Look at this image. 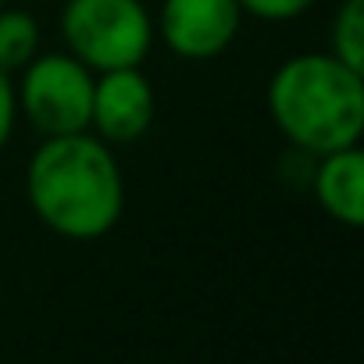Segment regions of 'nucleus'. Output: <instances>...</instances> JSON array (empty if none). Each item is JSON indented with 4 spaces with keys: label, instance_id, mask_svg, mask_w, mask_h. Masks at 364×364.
<instances>
[{
    "label": "nucleus",
    "instance_id": "1",
    "mask_svg": "<svg viewBox=\"0 0 364 364\" xmlns=\"http://www.w3.org/2000/svg\"><path fill=\"white\" fill-rule=\"evenodd\" d=\"M33 215L65 240H100L125 211V178L111 146L86 132L43 136L26 168Z\"/></svg>",
    "mask_w": 364,
    "mask_h": 364
},
{
    "label": "nucleus",
    "instance_id": "2",
    "mask_svg": "<svg viewBox=\"0 0 364 364\" xmlns=\"http://www.w3.org/2000/svg\"><path fill=\"white\" fill-rule=\"evenodd\" d=\"M364 72L336 54H296L268 82V114L275 129L304 154L321 157L360 143L364 132Z\"/></svg>",
    "mask_w": 364,
    "mask_h": 364
},
{
    "label": "nucleus",
    "instance_id": "3",
    "mask_svg": "<svg viewBox=\"0 0 364 364\" xmlns=\"http://www.w3.org/2000/svg\"><path fill=\"white\" fill-rule=\"evenodd\" d=\"M154 36V18L139 0H68L61 11L65 50L93 75L143 65Z\"/></svg>",
    "mask_w": 364,
    "mask_h": 364
},
{
    "label": "nucleus",
    "instance_id": "4",
    "mask_svg": "<svg viewBox=\"0 0 364 364\" xmlns=\"http://www.w3.org/2000/svg\"><path fill=\"white\" fill-rule=\"evenodd\" d=\"M18 111L40 136H68L90 129V104H93V72L72 58L68 50L36 54L22 68Z\"/></svg>",
    "mask_w": 364,
    "mask_h": 364
},
{
    "label": "nucleus",
    "instance_id": "5",
    "mask_svg": "<svg viewBox=\"0 0 364 364\" xmlns=\"http://www.w3.org/2000/svg\"><path fill=\"white\" fill-rule=\"evenodd\" d=\"M243 26L240 0H164L154 29L182 61L222 58Z\"/></svg>",
    "mask_w": 364,
    "mask_h": 364
},
{
    "label": "nucleus",
    "instance_id": "6",
    "mask_svg": "<svg viewBox=\"0 0 364 364\" xmlns=\"http://www.w3.org/2000/svg\"><path fill=\"white\" fill-rule=\"evenodd\" d=\"M157 97L150 79L136 68H111L93 75V104H90V132L107 146L136 143L154 125Z\"/></svg>",
    "mask_w": 364,
    "mask_h": 364
},
{
    "label": "nucleus",
    "instance_id": "7",
    "mask_svg": "<svg viewBox=\"0 0 364 364\" xmlns=\"http://www.w3.org/2000/svg\"><path fill=\"white\" fill-rule=\"evenodd\" d=\"M314 200L321 211L346 229L364 225V154L360 143L339 146L314 164Z\"/></svg>",
    "mask_w": 364,
    "mask_h": 364
},
{
    "label": "nucleus",
    "instance_id": "8",
    "mask_svg": "<svg viewBox=\"0 0 364 364\" xmlns=\"http://www.w3.org/2000/svg\"><path fill=\"white\" fill-rule=\"evenodd\" d=\"M40 54V22L29 11L0 8V68L22 72Z\"/></svg>",
    "mask_w": 364,
    "mask_h": 364
},
{
    "label": "nucleus",
    "instance_id": "9",
    "mask_svg": "<svg viewBox=\"0 0 364 364\" xmlns=\"http://www.w3.org/2000/svg\"><path fill=\"white\" fill-rule=\"evenodd\" d=\"M332 50L350 68L364 72V0H343L332 18Z\"/></svg>",
    "mask_w": 364,
    "mask_h": 364
},
{
    "label": "nucleus",
    "instance_id": "10",
    "mask_svg": "<svg viewBox=\"0 0 364 364\" xmlns=\"http://www.w3.org/2000/svg\"><path fill=\"white\" fill-rule=\"evenodd\" d=\"M318 0H240L243 15H254L261 22H289L304 11H311Z\"/></svg>",
    "mask_w": 364,
    "mask_h": 364
},
{
    "label": "nucleus",
    "instance_id": "11",
    "mask_svg": "<svg viewBox=\"0 0 364 364\" xmlns=\"http://www.w3.org/2000/svg\"><path fill=\"white\" fill-rule=\"evenodd\" d=\"M15 122H18V90H15L11 72L0 68V150L11 143Z\"/></svg>",
    "mask_w": 364,
    "mask_h": 364
},
{
    "label": "nucleus",
    "instance_id": "12",
    "mask_svg": "<svg viewBox=\"0 0 364 364\" xmlns=\"http://www.w3.org/2000/svg\"><path fill=\"white\" fill-rule=\"evenodd\" d=\"M4 4H8V0H0V8H4Z\"/></svg>",
    "mask_w": 364,
    "mask_h": 364
}]
</instances>
